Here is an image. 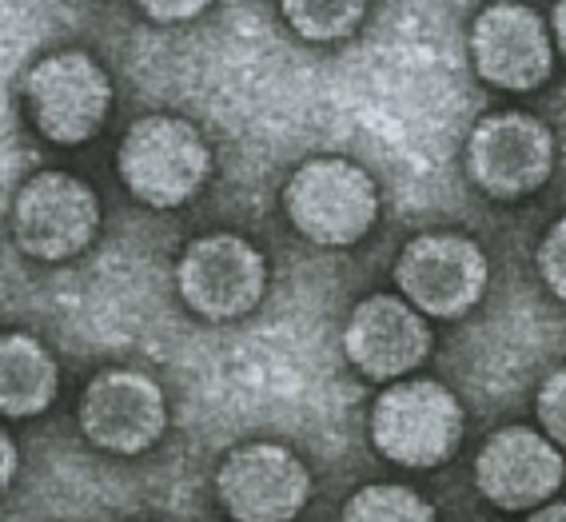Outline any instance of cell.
Returning a JSON list of instances; mask_svg holds the SVG:
<instances>
[{
    "instance_id": "obj_1",
    "label": "cell",
    "mask_w": 566,
    "mask_h": 522,
    "mask_svg": "<svg viewBox=\"0 0 566 522\" xmlns=\"http://www.w3.org/2000/svg\"><path fill=\"white\" fill-rule=\"evenodd\" d=\"M116 176L144 208L172 211L188 203L212 176V148L184 116L153 112L124 132L116 148Z\"/></svg>"
},
{
    "instance_id": "obj_2",
    "label": "cell",
    "mask_w": 566,
    "mask_h": 522,
    "mask_svg": "<svg viewBox=\"0 0 566 522\" xmlns=\"http://www.w3.org/2000/svg\"><path fill=\"white\" fill-rule=\"evenodd\" d=\"M283 211L304 240L319 248H352L379 220V188L355 160L315 156L283 184Z\"/></svg>"
},
{
    "instance_id": "obj_3",
    "label": "cell",
    "mask_w": 566,
    "mask_h": 522,
    "mask_svg": "<svg viewBox=\"0 0 566 522\" xmlns=\"http://www.w3.org/2000/svg\"><path fill=\"white\" fill-rule=\"evenodd\" d=\"M24 108L49 144L81 148L108 124L112 76L84 49L49 52L24 76Z\"/></svg>"
},
{
    "instance_id": "obj_4",
    "label": "cell",
    "mask_w": 566,
    "mask_h": 522,
    "mask_svg": "<svg viewBox=\"0 0 566 522\" xmlns=\"http://www.w3.org/2000/svg\"><path fill=\"white\" fill-rule=\"evenodd\" d=\"M371 442L395 467L431 471L463 442V407L436 379L391 383L371 407Z\"/></svg>"
},
{
    "instance_id": "obj_5",
    "label": "cell",
    "mask_w": 566,
    "mask_h": 522,
    "mask_svg": "<svg viewBox=\"0 0 566 522\" xmlns=\"http://www.w3.org/2000/svg\"><path fill=\"white\" fill-rule=\"evenodd\" d=\"M101 236V196L72 171H36L12 200V240L29 260H76Z\"/></svg>"
},
{
    "instance_id": "obj_6",
    "label": "cell",
    "mask_w": 566,
    "mask_h": 522,
    "mask_svg": "<svg viewBox=\"0 0 566 522\" xmlns=\"http://www.w3.org/2000/svg\"><path fill=\"white\" fill-rule=\"evenodd\" d=\"M486 280L483 248L459 231H423L395 260V288L423 320H463L483 300Z\"/></svg>"
},
{
    "instance_id": "obj_7",
    "label": "cell",
    "mask_w": 566,
    "mask_h": 522,
    "mask_svg": "<svg viewBox=\"0 0 566 522\" xmlns=\"http://www.w3.org/2000/svg\"><path fill=\"white\" fill-rule=\"evenodd\" d=\"M176 292L184 307L203 320H243L268 292V260L235 231H208L180 251Z\"/></svg>"
},
{
    "instance_id": "obj_8",
    "label": "cell",
    "mask_w": 566,
    "mask_h": 522,
    "mask_svg": "<svg viewBox=\"0 0 566 522\" xmlns=\"http://www.w3.org/2000/svg\"><path fill=\"white\" fill-rule=\"evenodd\" d=\"M216 499L232 522H292L312 499V471L283 442H243L223 455Z\"/></svg>"
},
{
    "instance_id": "obj_9",
    "label": "cell",
    "mask_w": 566,
    "mask_h": 522,
    "mask_svg": "<svg viewBox=\"0 0 566 522\" xmlns=\"http://www.w3.org/2000/svg\"><path fill=\"white\" fill-rule=\"evenodd\" d=\"M467 171L495 200L531 196L555 171V136L526 112L483 116L467 136Z\"/></svg>"
},
{
    "instance_id": "obj_10",
    "label": "cell",
    "mask_w": 566,
    "mask_h": 522,
    "mask_svg": "<svg viewBox=\"0 0 566 522\" xmlns=\"http://www.w3.org/2000/svg\"><path fill=\"white\" fill-rule=\"evenodd\" d=\"M76 419L92 447L108 455H144L164 439L168 403L153 375L136 367H108L84 387Z\"/></svg>"
},
{
    "instance_id": "obj_11",
    "label": "cell",
    "mask_w": 566,
    "mask_h": 522,
    "mask_svg": "<svg viewBox=\"0 0 566 522\" xmlns=\"http://www.w3.org/2000/svg\"><path fill=\"white\" fill-rule=\"evenodd\" d=\"M471 64L491 88H543L555 69L551 29L526 4H506V0L486 4L471 24Z\"/></svg>"
},
{
    "instance_id": "obj_12",
    "label": "cell",
    "mask_w": 566,
    "mask_h": 522,
    "mask_svg": "<svg viewBox=\"0 0 566 522\" xmlns=\"http://www.w3.org/2000/svg\"><path fill=\"white\" fill-rule=\"evenodd\" d=\"M566 459L535 427H503L475 459V487L499 511H538L563 487Z\"/></svg>"
},
{
    "instance_id": "obj_13",
    "label": "cell",
    "mask_w": 566,
    "mask_h": 522,
    "mask_svg": "<svg viewBox=\"0 0 566 522\" xmlns=\"http://www.w3.org/2000/svg\"><path fill=\"white\" fill-rule=\"evenodd\" d=\"M344 352L364 379L399 383L431 355V327L403 295H367L344 327Z\"/></svg>"
},
{
    "instance_id": "obj_14",
    "label": "cell",
    "mask_w": 566,
    "mask_h": 522,
    "mask_svg": "<svg viewBox=\"0 0 566 522\" xmlns=\"http://www.w3.org/2000/svg\"><path fill=\"white\" fill-rule=\"evenodd\" d=\"M61 392V367L36 335H0V419L44 415Z\"/></svg>"
},
{
    "instance_id": "obj_15",
    "label": "cell",
    "mask_w": 566,
    "mask_h": 522,
    "mask_svg": "<svg viewBox=\"0 0 566 522\" xmlns=\"http://www.w3.org/2000/svg\"><path fill=\"white\" fill-rule=\"evenodd\" d=\"M339 522H436V507L403 482H367L344 502Z\"/></svg>"
},
{
    "instance_id": "obj_16",
    "label": "cell",
    "mask_w": 566,
    "mask_h": 522,
    "mask_svg": "<svg viewBox=\"0 0 566 522\" xmlns=\"http://www.w3.org/2000/svg\"><path fill=\"white\" fill-rule=\"evenodd\" d=\"M283 21L292 24L304 41L312 44H332V41H347L367 17V4H324V0H283Z\"/></svg>"
},
{
    "instance_id": "obj_17",
    "label": "cell",
    "mask_w": 566,
    "mask_h": 522,
    "mask_svg": "<svg viewBox=\"0 0 566 522\" xmlns=\"http://www.w3.org/2000/svg\"><path fill=\"white\" fill-rule=\"evenodd\" d=\"M538 427L558 451H566V367H558L555 375H546L535 399Z\"/></svg>"
},
{
    "instance_id": "obj_18",
    "label": "cell",
    "mask_w": 566,
    "mask_h": 522,
    "mask_svg": "<svg viewBox=\"0 0 566 522\" xmlns=\"http://www.w3.org/2000/svg\"><path fill=\"white\" fill-rule=\"evenodd\" d=\"M538 275L566 303V216L538 243Z\"/></svg>"
},
{
    "instance_id": "obj_19",
    "label": "cell",
    "mask_w": 566,
    "mask_h": 522,
    "mask_svg": "<svg viewBox=\"0 0 566 522\" xmlns=\"http://www.w3.org/2000/svg\"><path fill=\"white\" fill-rule=\"evenodd\" d=\"M208 9L203 0H180V4H140V12H148V21L156 24H180V21H192V17H200V12Z\"/></svg>"
},
{
    "instance_id": "obj_20",
    "label": "cell",
    "mask_w": 566,
    "mask_h": 522,
    "mask_svg": "<svg viewBox=\"0 0 566 522\" xmlns=\"http://www.w3.org/2000/svg\"><path fill=\"white\" fill-rule=\"evenodd\" d=\"M17 471H21V451H17L12 435L4 431V427H0V494H4L12 487Z\"/></svg>"
},
{
    "instance_id": "obj_21",
    "label": "cell",
    "mask_w": 566,
    "mask_h": 522,
    "mask_svg": "<svg viewBox=\"0 0 566 522\" xmlns=\"http://www.w3.org/2000/svg\"><path fill=\"white\" fill-rule=\"evenodd\" d=\"M551 29H555V49L563 52V61H566V0L555 4V12H551Z\"/></svg>"
},
{
    "instance_id": "obj_22",
    "label": "cell",
    "mask_w": 566,
    "mask_h": 522,
    "mask_svg": "<svg viewBox=\"0 0 566 522\" xmlns=\"http://www.w3.org/2000/svg\"><path fill=\"white\" fill-rule=\"evenodd\" d=\"M526 522H566V502H546V507L531 511Z\"/></svg>"
}]
</instances>
